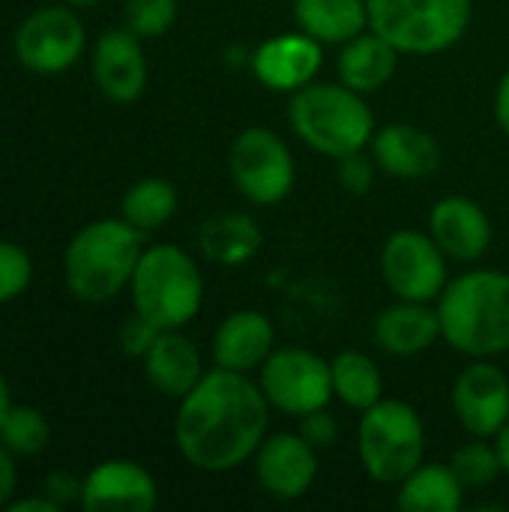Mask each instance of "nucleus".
Instances as JSON below:
<instances>
[{
	"instance_id": "obj_1",
	"label": "nucleus",
	"mask_w": 509,
	"mask_h": 512,
	"mask_svg": "<svg viewBox=\"0 0 509 512\" xmlns=\"http://www.w3.org/2000/svg\"><path fill=\"white\" fill-rule=\"evenodd\" d=\"M270 414L273 408L252 375L213 366L177 402V453L201 474H231L252 462L270 435Z\"/></svg>"
},
{
	"instance_id": "obj_2",
	"label": "nucleus",
	"mask_w": 509,
	"mask_h": 512,
	"mask_svg": "<svg viewBox=\"0 0 509 512\" xmlns=\"http://www.w3.org/2000/svg\"><path fill=\"white\" fill-rule=\"evenodd\" d=\"M441 339L468 360L509 354V273L474 267L447 282L435 300Z\"/></svg>"
},
{
	"instance_id": "obj_3",
	"label": "nucleus",
	"mask_w": 509,
	"mask_h": 512,
	"mask_svg": "<svg viewBox=\"0 0 509 512\" xmlns=\"http://www.w3.org/2000/svg\"><path fill=\"white\" fill-rule=\"evenodd\" d=\"M144 231L120 219L87 222L63 252V279L75 300L108 303L129 288L144 252Z\"/></svg>"
},
{
	"instance_id": "obj_4",
	"label": "nucleus",
	"mask_w": 509,
	"mask_h": 512,
	"mask_svg": "<svg viewBox=\"0 0 509 512\" xmlns=\"http://www.w3.org/2000/svg\"><path fill=\"white\" fill-rule=\"evenodd\" d=\"M288 123L294 135L327 159L366 150L378 120L366 96L342 81H312L288 99Z\"/></svg>"
},
{
	"instance_id": "obj_5",
	"label": "nucleus",
	"mask_w": 509,
	"mask_h": 512,
	"mask_svg": "<svg viewBox=\"0 0 509 512\" xmlns=\"http://www.w3.org/2000/svg\"><path fill=\"white\" fill-rule=\"evenodd\" d=\"M132 309L159 330H183L204 306V276L192 252L177 243L144 246L129 282Z\"/></svg>"
},
{
	"instance_id": "obj_6",
	"label": "nucleus",
	"mask_w": 509,
	"mask_h": 512,
	"mask_svg": "<svg viewBox=\"0 0 509 512\" xmlns=\"http://www.w3.org/2000/svg\"><path fill=\"white\" fill-rule=\"evenodd\" d=\"M357 456L369 480L396 489L417 465L426 462V426L414 405L381 399L360 414Z\"/></svg>"
},
{
	"instance_id": "obj_7",
	"label": "nucleus",
	"mask_w": 509,
	"mask_h": 512,
	"mask_svg": "<svg viewBox=\"0 0 509 512\" xmlns=\"http://www.w3.org/2000/svg\"><path fill=\"white\" fill-rule=\"evenodd\" d=\"M369 30L399 54L432 57L453 48L471 27L474 0H366Z\"/></svg>"
},
{
	"instance_id": "obj_8",
	"label": "nucleus",
	"mask_w": 509,
	"mask_h": 512,
	"mask_svg": "<svg viewBox=\"0 0 509 512\" xmlns=\"http://www.w3.org/2000/svg\"><path fill=\"white\" fill-rule=\"evenodd\" d=\"M234 189L255 207L282 204L297 183V162L285 138L267 126L243 129L228 150Z\"/></svg>"
},
{
	"instance_id": "obj_9",
	"label": "nucleus",
	"mask_w": 509,
	"mask_h": 512,
	"mask_svg": "<svg viewBox=\"0 0 509 512\" xmlns=\"http://www.w3.org/2000/svg\"><path fill=\"white\" fill-rule=\"evenodd\" d=\"M255 381L270 408L285 417H303L333 402L330 360L303 345H276L255 372Z\"/></svg>"
},
{
	"instance_id": "obj_10",
	"label": "nucleus",
	"mask_w": 509,
	"mask_h": 512,
	"mask_svg": "<svg viewBox=\"0 0 509 512\" xmlns=\"http://www.w3.org/2000/svg\"><path fill=\"white\" fill-rule=\"evenodd\" d=\"M381 279L396 300L435 303L450 282V258L429 231L402 228L381 246Z\"/></svg>"
},
{
	"instance_id": "obj_11",
	"label": "nucleus",
	"mask_w": 509,
	"mask_h": 512,
	"mask_svg": "<svg viewBox=\"0 0 509 512\" xmlns=\"http://www.w3.org/2000/svg\"><path fill=\"white\" fill-rule=\"evenodd\" d=\"M87 48V30L75 9L42 6L33 9L15 30L12 51L27 72L60 75L72 69Z\"/></svg>"
},
{
	"instance_id": "obj_12",
	"label": "nucleus",
	"mask_w": 509,
	"mask_h": 512,
	"mask_svg": "<svg viewBox=\"0 0 509 512\" xmlns=\"http://www.w3.org/2000/svg\"><path fill=\"white\" fill-rule=\"evenodd\" d=\"M450 405L468 438H495L509 423V378L495 360H471L453 381Z\"/></svg>"
},
{
	"instance_id": "obj_13",
	"label": "nucleus",
	"mask_w": 509,
	"mask_h": 512,
	"mask_svg": "<svg viewBox=\"0 0 509 512\" xmlns=\"http://www.w3.org/2000/svg\"><path fill=\"white\" fill-rule=\"evenodd\" d=\"M255 483L276 501L309 495L318 480V450L300 432H273L252 456Z\"/></svg>"
},
{
	"instance_id": "obj_14",
	"label": "nucleus",
	"mask_w": 509,
	"mask_h": 512,
	"mask_svg": "<svg viewBox=\"0 0 509 512\" xmlns=\"http://www.w3.org/2000/svg\"><path fill=\"white\" fill-rule=\"evenodd\" d=\"M324 66V45L303 30L276 33L249 54L255 81L273 93H297L318 78Z\"/></svg>"
},
{
	"instance_id": "obj_15",
	"label": "nucleus",
	"mask_w": 509,
	"mask_h": 512,
	"mask_svg": "<svg viewBox=\"0 0 509 512\" xmlns=\"http://www.w3.org/2000/svg\"><path fill=\"white\" fill-rule=\"evenodd\" d=\"M90 66H93V81L105 99L117 105H129L141 99L150 69H147L144 39L135 36L126 24L108 27L96 39Z\"/></svg>"
},
{
	"instance_id": "obj_16",
	"label": "nucleus",
	"mask_w": 509,
	"mask_h": 512,
	"mask_svg": "<svg viewBox=\"0 0 509 512\" xmlns=\"http://www.w3.org/2000/svg\"><path fill=\"white\" fill-rule=\"evenodd\" d=\"M159 504L156 477L132 459H105L81 483V510L150 512Z\"/></svg>"
},
{
	"instance_id": "obj_17",
	"label": "nucleus",
	"mask_w": 509,
	"mask_h": 512,
	"mask_svg": "<svg viewBox=\"0 0 509 512\" xmlns=\"http://www.w3.org/2000/svg\"><path fill=\"white\" fill-rule=\"evenodd\" d=\"M435 243L444 249L450 261L477 264L492 249V219L489 213L468 195H444L429 210V228Z\"/></svg>"
},
{
	"instance_id": "obj_18",
	"label": "nucleus",
	"mask_w": 509,
	"mask_h": 512,
	"mask_svg": "<svg viewBox=\"0 0 509 512\" xmlns=\"http://www.w3.org/2000/svg\"><path fill=\"white\" fill-rule=\"evenodd\" d=\"M276 348V327L261 309H237L222 318L213 333V366L255 375Z\"/></svg>"
},
{
	"instance_id": "obj_19",
	"label": "nucleus",
	"mask_w": 509,
	"mask_h": 512,
	"mask_svg": "<svg viewBox=\"0 0 509 512\" xmlns=\"http://www.w3.org/2000/svg\"><path fill=\"white\" fill-rule=\"evenodd\" d=\"M369 153L375 156L381 174L393 180H426L441 165L438 141L426 129L402 120L378 126L369 141Z\"/></svg>"
},
{
	"instance_id": "obj_20",
	"label": "nucleus",
	"mask_w": 509,
	"mask_h": 512,
	"mask_svg": "<svg viewBox=\"0 0 509 512\" xmlns=\"http://www.w3.org/2000/svg\"><path fill=\"white\" fill-rule=\"evenodd\" d=\"M375 345L399 360L426 354L441 339V318L435 303H411L396 300L393 306L381 309L372 324Z\"/></svg>"
},
{
	"instance_id": "obj_21",
	"label": "nucleus",
	"mask_w": 509,
	"mask_h": 512,
	"mask_svg": "<svg viewBox=\"0 0 509 512\" xmlns=\"http://www.w3.org/2000/svg\"><path fill=\"white\" fill-rule=\"evenodd\" d=\"M204 372V357L183 330H162L144 357L147 384L174 402H180L204 378Z\"/></svg>"
},
{
	"instance_id": "obj_22",
	"label": "nucleus",
	"mask_w": 509,
	"mask_h": 512,
	"mask_svg": "<svg viewBox=\"0 0 509 512\" xmlns=\"http://www.w3.org/2000/svg\"><path fill=\"white\" fill-rule=\"evenodd\" d=\"M399 57L402 54L384 36H378L375 30H363L360 36L339 45L336 72H339L342 84L369 96V93H378L381 87H387L393 81Z\"/></svg>"
},
{
	"instance_id": "obj_23",
	"label": "nucleus",
	"mask_w": 509,
	"mask_h": 512,
	"mask_svg": "<svg viewBox=\"0 0 509 512\" xmlns=\"http://www.w3.org/2000/svg\"><path fill=\"white\" fill-rule=\"evenodd\" d=\"M195 243L210 264L240 267L258 255L264 234L249 213H216L201 222Z\"/></svg>"
},
{
	"instance_id": "obj_24",
	"label": "nucleus",
	"mask_w": 509,
	"mask_h": 512,
	"mask_svg": "<svg viewBox=\"0 0 509 512\" xmlns=\"http://www.w3.org/2000/svg\"><path fill=\"white\" fill-rule=\"evenodd\" d=\"M468 489L459 483L450 462H423L396 486L402 512H456L465 507Z\"/></svg>"
},
{
	"instance_id": "obj_25",
	"label": "nucleus",
	"mask_w": 509,
	"mask_h": 512,
	"mask_svg": "<svg viewBox=\"0 0 509 512\" xmlns=\"http://www.w3.org/2000/svg\"><path fill=\"white\" fill-rule=\"evenodd\" d=\"M294 21L321 45H345L369 30V9L366 0H294Z\"/></svg>"
},
{
	"instance_id": "obj_26",
	"label": "nucleus",
	"mask_w": 509,
	"mask_h": 512,
	"mask_svg": "<svg viewBox=\"0 0 509 512\" xmlns=\"http://www.w3.org/2000/svg\"><path fill=\"white\" fill-rule=\"evenodd\" d=\"M333 372V399H339L348 411H369L384 399V372L381 366L357 348L339 351L330 360Z\"/></svg>"
},
{
	"instance_id": "obj_27",
	"label": "nucleus",
	"mask_w": 509,
	"mask_h": 512,
	"mask_svg": "<svg viewBox=\"0 0 509 512\" xmlns=\"http://www.w3.org/2000/svg\"><path fill=\"white\" fill-rule=\"evenodd\" d=\"M180 207V195L174 189V183L162 180V177H144L138 183H132L120 201V216L135 225L144 234H153L159 228H165V222L174 219Z\"/></svg>"
},
{
	"instance_id": "obj_28",
	"label": "nucleus",
	"mask_w": 509,
	"mask_h": 512,
	"mask_svg": "<svg viewBox=\"0 0 509 512\" xmlns=\"http://www.w3.org/2000/svg\"><path fill=\"white\" fill-rule=\"evenodd\" d=\"M450 468L456 471L459 483L468 492H486L504 474L495 438H471V441H465L462 447L453 450Z\"/></svg>"
},
{
	"instance_id": "obj_29",
	"label": "nucleus",
	"mask_w": 509,
	"mask_h": 512,
	"mask_svg": "<svg viewBox=\"0 0 509 512\" xmlns=\"http://www.w3.org/2000/svg\"><path fill=\"white\" fill-rule=\"evenodd\" d=\"M51 429L39 408L33 405H12L0 423V441L15 456H36L48 447Z\"/></svg>"
},
{
	"instance_id": "obj_30",
	"label": "nucleus",
	"mask_w": 509,
	"mask_h": 512,
	"mask_svg": "<svg viewBox=\"0 0 509 512\" xmlns=\"http://www.w3.org/2000/svg\"><path fill=\"white\" fill-rule=\"evenodd\" d=\"M180 15V0H126L123 24L141 39L165 36Z\"/></svg>"
},
{
	"instance_id": "obj_31",
	"label": "nucleus",
	"mask_w": 509,
	"mask_h": 512,
	"mask_svg": "<svg viewBox=\"0 0 509 512\" xmlns=\"http://www.w3.org/2000/svg\"><path fill=\"white\" fill-rule=\"evenodd\" d=\"M33 282V258L24 246L0 240V306L21 297Z\"/></svg>"
},
{
	"instance_id": "obj_32",
	"label": "nucleus",
	"mask_w": 509,
	"mask_h": 512,
	"mask_svg": "<svg viewBox=\"0 0 509 512\" xmlns=\"http://www.w3.org/2000/svg\"><path fill=\"white\" fill-rule=\"evenodd\" d=\"M378 174H381V168H378L375 156L369 153V147L336 159V183L348 195H366V192H372Z\"/></svg>"
},
{
	"instance_id": "obj_33",
	"label": "nucleus",
	"mask_w": 509,
	"mask_h": 512,
	"mask_svg": "<svg viewBox=\"0 0 509 512\" xmlns=\"http://www.w3.org/2000/svg\"><path fill=\"white\" fill-rule=\"evenodd\" d=\"M159 327L156 324H150L144 315H138V312H132L123 324H120V333H117V339H120V351L126 354V357H135V360H144L147 357V351L153 348V342L159 339Z\"/></svg>"
},
{
	"instance_id": "obj_34",
	"label": "nucleus",
	"mask_w": 509,
	"mask_h": 512,
	"mask_svg": "<svg viewBox=\"0 0 509 512\" xmlns=\"http://www.w3.org/2000/svg\"><path fill=\"white\" fill-rule=\"evenodd\" d=\"M297 432L318 450H330L336 441H339V420L330 414V408H318V411H309L303 417H297Z\"/></svg>"
},
{
	"instance_id": "obj_35",
	"label": "nucleus",
	"mask_w": 509,
	"mask_h": 512,
	"mask_svg": "<svg viewBox=\"0 0 509 512\" xmlns=\"http://www.w3.org/2000/svg\"><path fill=\"white\" fill-rule=\"evenodd\" d=\"M81 483H84V480H78V477H72V474L54 471V474L45 480V495H48L51 501H57L60 507H66V504H81Z\"/></svg>"
},
{
	"instance_id": "obj_36",
	"label": "nucleus",
	"mask_w": 509,
	"mask_h": 512,
	"mask_svg": "<svg viewBox=\"0 0 509 512\" xmlns=\"http://www.w3.org/2000/svg\"><path fill=\"white\" fill-rule=\"evenodd\" d=\"M18 486V468H15V453L0 441V510H6L15 498Z\"/></svg>"
},
{
	"instance_id": "obj_37",
	"label": "nucleus",
	"mask_w": 509,
	"mask_h": 512,
	"mask_svg": "<svg viewBox=\"0 0 509 512\" xmlns=\"http://www.w3.org/2000/svg\"><path fill=\"white\" fill-rule=\"evenodd\" d=\"M495 123L509 138V66L498 81V90H495Z\"/></svg>"
},
{
	"instance_id": "obj_38",
	"label": "nucleus",
	"mask_w": 509,
	"mask_h": 512,
	"mask_svg": "<svg viewBox=\"0 0 509 512\" xmlns=\"http://www.w3.org/2000/svg\"><path fill=\"white\" fill-rule=\"evenodd\" d=\"M9 512H57L63 510L57 501H51L48 495H33V498H21V501H15L12 498V504L6 507Z\"/></svg>"
},
{
	"instance_id": "obj_39",
	"label": "nucleus",
	"mask_w": 509,
	"mask_h": 512,
	"mask_svg": "<svg viewBox=\"0 0 509 512\" xmlns=\"http://www.w3.org/2000/svg\"><path fill=\"white\" fill-rule=\"evenodd\" d=\"M495 447H498V456H501V465H504V474L509 477V423L495 435Z\"/></svg>"
},
{
	"instance_id": "obj_40",
	"label": "nucleus",
	"mask_w": 509,
	"mask_h": 512,
	"mask_svg": "<svg viewBox=\"0 0 509 512\" xmlns=\"http://www.w3.org/2000/svg\"><path fill=\"white\" fill-rule=\"evenodd\" d=\"M9 408H12V393H9V384H6V378L0 372V423H3V417H6Z\"/></svg>"
},
{
	"instance_id": "obj_41",
	"label": "nucleus",
	"mask_w": 509,
	"mask_h": 512,
	"mask_svg": "<svg viewBox=\"0 0 509 512\" xmlns=\"http://www.w3.org/2000/svg\"><path fill=\"white\" fill-rule=\"evenodd\" d=\"M66 3H69V6H78V9H81V6H93V3H99V0H66Z\"/></svg>"
}]
</instances>
